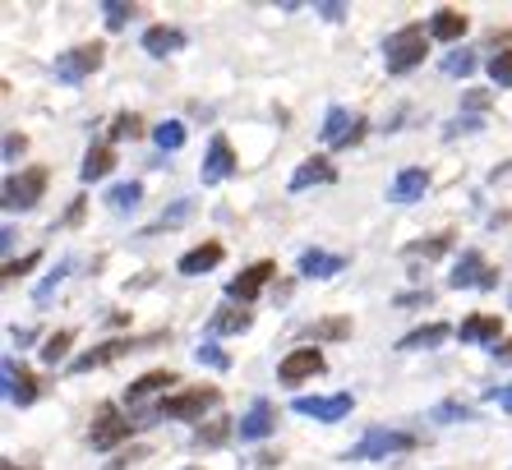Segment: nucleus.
Instances as JSON below:
<instances>
[{"label": "nucleus", "mask_w": 512, "mask_h": 470, "mask_svg": "<svg viewBox=\"0 0 512 470\" xmlns=\"http://www.w3.org/2000/svg\"><path fill=\"white\" fill-rule=\"evenodd\" d=\"M102 56H107V47H102V42H84V47L65 51V56L56 60V79H60V83L88 79L93 70H102Z\"/></svg>", "instance_id": "423d86ee"}, {"label": "nucleus", "mask_w": 512, "mask_h": 470, "mask_svg": "<svg viewBox=\"0 0 512 470\" xmlns=\"http://www.w3.org/2000/svg\"><path fill=\"white\" fill-rule=\"evenodd\" d=\"M337 180V171H333V162L328 157H310V162H300V171L291 176V189H310V185H333Z\"/></svg>", "instance_id": "dca6fc26"}, {"label": "nucleus", "mask_w": 512, "mask_h": 470, "mask_svg": "<svg viewBox=\"0 0 512 470\" xmlns=\"http://www.w3.org/2000/svg\"><path fill=\"white\" fill-rule=\"evenodd\" d=\"M494 355H499L503 365H512V337H508V341H503V346H494Z\"/></svg>", "instance_id": "ea45409f"}, {"label": "nucleus", "mask_w": 512, "mask_h": 470, "mask_svg": "<svg viewBox=\"0 0 512 470\" xmlns=\"http://www.w3.org/2000/svg\"><path fill=\"white\" fill-rule=\"evenodd\" d=\"M33 254H28V259H19V263H10V268H5V282H14V277H19V272H28V268H33Z\"/></svg>", "instance_id": "4c0bfd02"}, {"label": "nucleus", "mask_w": 512, "mask_h": 470, "mask_svg": "<svg viewBox=\"0 0 512 470\" xmlns=\"http://www.w3.org/2000/svg\"><path fill=\"white\" fill-rule=\"evenodd\" d=\"M162 388H176V374H171V369H153V374L134 378L130 388H125V401H130V411H143V406H148V401H153Z\"/></svg>", "instance_id": "1a4fd4ad"}, {"label": "nucleus", "mask_w": 512, "mask_h": 470, "mask_svg": "<svg viewBox=\"0 0 512 470\" xmlns=\"http://www.w3.org/2000/svg\"><path fill=\"white\" fill-rule=\"evenodd\" d=\"M310 337L314 341H342V337H351V318H323V323H314V328H310Z\"/></svg>", "instance_id": "a878e982"}, {"label": "nucleus", "mask_w": 512, "mask_h": 470, "mask_svg": "<svg viewBox=\"0 0 512 470\" xmlns=\"http://www.w3.org/2000/svg\"><path fill=\"white\" fill-rule=\"evenodd\" d=\"M489 79L499 83V88H512V51H499V56L489 60Z\"/></svg>", "instance_id": "cd10ccee"}, {"label": "nucleus", "mask_w": 512, "mask_h": 470, "mask_svg": "<svg viewBox=\"0 0 512 470\" xmlns=\"http://www.w3.org/2000/svg\"><path fill=\"white\" fill-rule=\"evenodd\" d=\"M360 130H365V120H351V111H342V106H333L328 111V120H323V143H356L360 139Z\"/></svg>", "instance_id": "9b49d317"}, {"label": "nucleus", "mask_w": 512, "mask_h": 470, "mask_svg": "<svg viewBox=\"0 0 512 470\" xmlns=\"http://www.w3.org/2000/svg\"><path fill=\"white\" fill-rule=\"evenodd\" d=\"M143 134V116H116V125H111V139H139Z\"/></svg>", "instance_id": "c85d7f7f"}, {"label": "nucleus", "mask_w": 512, "mask_h": 470, "mask_svg": "<svg viewBox=\"0 0 512 470\" xmlns=\"http://www.w3.org/2000/svg\"><path fill=\"white\" fill-rule=\"evenodd\" d=\"M346 268V259L342 254H323V249H305L300 254V277H337V272Z\"/></svg>", "instance_id": "2eb2a0df"}, {"label": "nucleus", "mask_w": 512, "mask_h": 470, "mask_svg": "<svg viewBox=\"0 0 512 470\" xmlns=\"http://www.w3.org/2000/svg\"><path fill=\"white\" fill-rule=\"evenodd\" d=\"M443 70H448V74H466V70H471V56L462 51V56H453L448 65H443Z\"/></svg>", "instance_id": "e433bc0d"}, {"label": "nucleus", "mask_w": 512, "mask_h": 470, "mask_svg": "<svg viewBox=\"0 0 512 470\" xmlns=\"http://www.w3.org/2000/svg\"><path fill=\"white\" fill-rule=\"evenodd\" d=\"M24 148H28L24 134H10V139H5V162H14V157L24 153Z\"/></svg>", "instance_id": "c9c22d12"}, {"label": "nucleus", "mask_w": 512, "mask_h": 470, "mask_svg": "<svg viewBox=\"0 0 512 470\" xmlns=\"http://www.w3.org/2000/svg\"><path fill=\"white\" fill-rule=\"evenodd\" d=\"M180 47H185V33H180V28L157 24V28H148V33H143V51H148V56H157V60H167L171 51H180Z\"/></svg>", "instance_id": "4468645a"}, {"label": "nucleus", "mask_w": 512, "mask_h": 470, "mask_svg": "<svg viewBox=\"0 0 512 470\" xmlns=\"http://www.w3.org/2000/svg\"><path fill=\"white\" fill-rule=\"evenodd\" d=\"M439 341H448V328H443V323H429V328L406 332V337L397 341V351H420V346H439Z\"/></svg>", "instance_id": "4be33fe9"}, {"label": "nucleus", "mask_w": 512, "mask_h": 470, "mask_svg": "<svg viewBox=\"0 0 512 470\" xmlns=\"http://www.w3.org/2000/svg\"><path fill=\"white\" fill-rule=\"evenodd\" d=\"M499 332H503L499 314H471L462 328H457V337L462 341H494V346H499Z\"/></svg>", "instance_id": "a211bd4d"}, {"label": "nucleus", "mask_w": 512, "mask_h": 470, "mask_svg": "<svg viewBox=\"0 0 512 470\" xmlns=\"http://www.w3.org/2000/svg\"><path fill=\"white\" fill-rule=\"evenodd\" d=\"M130 434H134V424L125 420L116 406H102V411H97V420H93V429H88V443H93L97 452H107V447L125 443Z\"/></svg>", "instance_id": "6e6552de"}, {"label": "nucleus", "mask_w": 512, "mask_h": 470, "mask_svg": "<svg viewBox=\"0 0 512 470\" xmlns=\"http://www.w3.org/2000/svg\"><path fill=\"white\" fill-rule=\"evenodd\" d=\"M42 189H47V166H24L19 176L5 180V208L10 212H28L42 203Z\"/></svg>", "instance_id": "f03ea898"}, {"label": "nucleus", "mask_w": 512, "mask_h": 470, "mask_svg": "<svg viewBox=\"0 0 512 470\" xmlns=\"http://www.w3.org/2000/svg\"><path fill=\"white\" fill-rule=\"evenodd\" d=\"M314 10H319V14H328V19H333V24H337V19H342V14H346V5H314Z\"/></svg>", "instance_id": "58836bf2"}, {"label": "nucleus", "mask_w": 512, "mask_h": 470, "mask_svg": "<svg viewBox=\"0 0 512 470\" xmlns=\"http://www.w3.org/2000/svg\"><path fill=\"white\" fill-rule=\"evenodd\" d=\"M153 139H157L162 153H176L180 143H185V125H180V120H162V125L153 130Z\"/></svg>", "instance_id": "393cba45"}, {"label": "nucleus", "mask_w": 512, "mask_h": 470, "mask_svg": "<svg viewBox=\"0 0 512 470\" xmlns=\"http://www.w3.org/2000/svg\"><path fill=\"white\" fill-rule=\"evenodd\" d=\"M102 14H107V28H125L134 19V5H120V0H107L102 5Z\"/></svg>", "instance_id": "2f4dec72"}, {"label": "nucleus", "mask_w": 512, "mask_h": 470, "mask_svg": "<svg viewBox=\"0 0 512 470\" xmlns=\"http://www.w3.org/2000/svg\"><path fill=\"white\" fill-rule=\"evenodd\" d=\"M494 397H499V406H503V411H512V388H499V392H494Z\"/></svg>", "instance_id": "a19ab883"}, {"label": "nucleus", "mask_w": 512, "mask_h": 470, "mask_svg": "<svg viewBox=\"0 0 512 470\" xmlns=\"http://www.w3.org/2000/svg\"><path fill=\"white\" fill-rule=\"evenodd\" d=\"M453 286L457 291H462V286H494V272L485 268L480 254H462V263H457V272H453Z\"/></svg>", "instance_id": "6ab92c4d"}, {"label": "nucleus", "mask_w": 512, "mask_h": 470, "mask_svg": "<svg viewBox=\"0 0 512 470\" xmlns=\"http://www.w3.org/2000/svg\"><path fill=\"white\" fill-rule=\"evenodd\" d=\"M268 434H273V406H268V401H254L250 415L240 420V438L254 443V438H268Z\"/></svg>", "instance_id": "aec40b11"}, {"label": "nucleus", "mask_w": 512, "mask_h": 470, "mask_svg": "<svg viewBox=\"0 0 512 470\" xmlns=\"http://www.w3.org/2000/svg\"><path fill=\"white\" fill-rule=\"evenodd\" d=\"M323 369H328V360H323L319 346H296V351L282 355V365H277V378H282L286 388H296V383H310V378H319Z\"/></svg>", "instance_id": "7ed1b4c3"}, {"label": "nucleus", "mask_w": 512, "mask_h": 470, "mask_svg": "<svg viewBox=\"0 0 512 470\" xmlns=\"http://www.w3.org/2000/svg\"><path fill=\"white\" fill-rule=\"evenodd\" d=\"M231 434V420H213V429H199V434H194V443H208V447H217L222 443V438Z\"/></svg>", "instance_id": "473e14b6"}, {"label": "nucleus", "mask_w": 512, "mask_h": 470, "mask_svg": "<svg viewBox=\"0 0 512 470\" xmlns=\"http://www.w3.org/2000/svg\"><path fill=\"white\" fill-rule=\"evenodd\" d=\"M111 166H116V153H111V148H88L84 166H79V176H84L88 185H93V180H102V176H107Z\"/></svg>", "instance_id": "b1692460"}, {"label": "nucleus", "mask_w": 512, "mask_h": 470, "mask_svg": "<svg viewBox=\"0 0 512 470\" xmlns=\"http://www.w3.org/2000/svg\"><path fill=\"white\" fill-rule=\"evenodd\" d=\"M425 56H429V28L425 24H406V28H397V33L383 42V60H388V70L393 74L416 70Z\"/></svg>", "instance_id": "f257e3e1"}, {"label": "nucleus", "mask_w": 512, "mask_h": 470, "mask_svg": "<svg viewBox=\"0 0 512 470\" xmlns=\"http://www.w3.org/2000/svg\"><path fill=\"white\" fill-rule=\"evenodd\" d=\"M0 470H19V466H14V461H5V466H0Z\"/></svg>", "instance_id": "79ce46f5"}, {"label": "nucleus", "mask_w": 512, "mask_h": 470, "mask_svg": "<svg viewBox=\"0 0 512 470\" xmlns=\"http://www.w3.org/2000/svg\"><path fill=\"white\" fill-rule=\"evenodd\" d=\"M466 19L462 10H434V19H429V37H443V42H457V37L466 33Z\"/></svg>", "instance_id": "412c9836"}, {"label": "nucleus", "mask_w": 512, "mask_h": 470, "mask_svg": "<svg viewBox=\"0 0 512 470\" xmlns=\"http://www.w3.org/2000/svg\"><path fill=\"white\" fill-rule=\"evenodd\" d=\"M217 263H222V245H217V240L190 249V254H180V272H185V277H203V272H213Z\"/></svg>", "instance_id": "f3484780"}, {"label": "nucleus", "mask_w": 512, "mask_h": 470, "mask_svg": "<svg viewBox=\"0 0 512 470\" xmlns=\"http://www.w3.org/2000/svg\"><path fill=\"white\" fill-rule=\"evenodd\" d=\"M139 199H143V185H139V180H130V185H116V189H111V194H107V203H111V208H116V212L134 208V203H139Z\"/></svg>", "instance_id": "bb28decb"}, {"label": "nucleus", "mask_w": 512, "mask_h": 470, "mask_svg": "<svg viewBox=\"0 0 512 470\" xmlns=\"http://www.w3.org/2000/svg\"><path fill=\"white\" fill-rule=\"evenodd\" d=\"M5 383H10V401H19V406H28V401L37 397V378L28 374V369L14 374V365H5Z\"/></svg>", "instance_id": "5701e85b"}, {"label": "nucleus", "mask_w": 512, "mask_h": 470, "mask_svg": "<svg viewBox=\"0 0 512 470\" xmlns=\"http://www.w3.org/2000/svg\"><path fill=\"white\" fill-rule=\"evenodd\" d=\"M185 470H199V466H185Z\"/></svg>", "instance_id": "37998d69"}, {"label": "nucleus", "mask_w": 512, "mask_h": 470, "mask_svg": "<svg viewBox=\"0 0 512 470\" xmlns=\"http://www.w3.org/2000/svg\"><path fill=\"white\" fill-rule=\"evenodd\" d=\"M236 171V153H231L227 139H213V148H208V162H203V185H222V180Z\"/></svg>", "instance_id": "f8f14e48"}, {"label": "nucleus", "mask_w": 512, "mask_h": 470, "mask_svg": "<svg viewBox=\"0 0 512 470\" xmlns=\"http://www.w3.org/2000/svg\"><path fill=\"white\" fill-rule=\"evenodd\" d=\"M416 447V438L411 434H393V429H370V434L360 438L351 452H346V461H374V457H393V452H411Z\"/></svg>", "instance_id": "20e7f679"}, {"label": "nucleus", "mask_w": 512, "mask_h": 470, "mask_svg": "<svg viewBox=\"0 0 512 470\" xmlns=\"http://www.w3.org/2000/svg\"><path fill=\"white\" fill-rule=\"evenodd\" d=\"M208 406H217V388H190V392H180V397H167L153 415L157 420H203Z\"/></svg>", "instance_id": "39448f33"}, {"label": "nucleus", "mask_w": 512, "mask_h": 470, "mask_svg": "<svg viewBox=\"0 0 512 470\" xmlns=\"http://www.w3.org/2000/svg\"><path fill=\"white\" fill-rule=\"evenodd\" d=\"M448 240H453V235H434L429 245H411L406 254H411V259H420V254H425V259H434V254H443V249H448Z\"/></svg>", "instance_id": "72a5a7b5"}, {"label": "nucleus", "mask_w": 512, "mask_h": 470, "mask_svg": "<svg viewBox=\"0 0 512 470\" xmlns=\"http://www.w3.org/2000/svg\"><path fill=\"white\" fill-rule=\"evenodd\" d=\"M273 272H277V263H268V259L250 263V268H245V272L236 277V282L227 286V295H231V300H245V305H250L254 295H259L263 286H268V277H273Z\"/></svg>", "instance_id": "9d476101"}, {"label": "nucleus", "mask_w": 512, "mask_h": 470, "mask_svg": "<svg viewBox=\"0 0 512 470\" xmlns=\"http://www.w3.org/2000/svg\"><path fill=\"white\" fill-rule=\"evenodd\" d=\"M351 392H337V397H296L291 401V411L296 415H310V420H319V424H337V420H346L351 415Z\"/></svg>", "instance_id": "0eeeda50"}, {"label": "nucleus", "mask_w": 512, "mask_h": 470, "mask_svg": "<svg viewBox=\"0 0 512 470\" xmlns=\"http://www.w3.org/2000/svg\"><path fill=\"white\" fill-rule=\"evenodd\" d=\"M199 360H208L213 369H227V365H231V360H227L222 351H217V346H199Z\"/></svg>", "instance_id": "f704fd0d"}, {"label": "nucleus", "mask_w": 512, "mask_h": 470, "mask_svg": "<svg viewBox=\"0 0 512 470\" xmlns=\"http://www.w3.org/2000/svg\"><path fill=\"white\" fill-rule=\"evenodd\" d=\"M250 323H254V318L245 314V309H227V314L217 318L213 328H217V332H245V328H250Z\"/></svg>", "instance_id": "c756f323"}, {"label": "nucleus", "mask_w": 512, "mask_h": 470, "mask_svg": "<svg viewBox=\"0 0 512 470\" xmlns=\"http://www.w3.org/2000/svg\"><path fill=\"white\" fill-rule=\"evenodd\" d=\"M425 189H429L425 166H406V171H397L393 185H388V199H393V203H416Z\"/></svg>", "instance_id": "ddd939ff"}, {"label": "nucleus", "mask_w": 512, "mask_h": 470, "mask_svg": "<svg viewBox=\"0 0 512 470\" xmlns=\"http://www.w3.org/2000/svg\"><path fill=\"white\" fill-rule=\"evenodd\" d=\"M70 341H74V332H56V337H47V346H42V360H47V365H56L60 355L70 351Z\"/></svg>", "instance_id": "7c9ffc66"}]
</instances>
